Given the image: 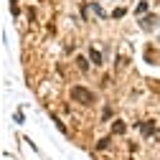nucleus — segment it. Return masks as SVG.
Returning a JSON list of instances; mask_svg holds the SVG:
<instances>
[{
  "mask_svg": "<svg viewBox=\"0 0 160 160\" xmlns=\"http://www.w3.org/2000/svg\"><path fill=\"white\" fill-rule=\"evenodd\" d=\"M71 99L76 104H94V94L87 87H71Z\"/></svg>",
  "mask_w": 160,
  "mask_h": 160,
  "instance_id": "1",
  "label": "nucleus"
},
{
  "mask_svg": "<svg viewBox=\"0 0 160 160\" xmlns=\"http://www.w3.org/2000/svg\"><path fill=\"white\" fill-rule=\"evenodd\" d=\"M140 26H142L145 31L155 28V26H158V15H148V18H142V21H140Z\"/></svg>",
  "mask_w": 160,
  "mask_h": 160,
  "instance_id": "2",
  "label": "nucleus"
},
{
  "mask_svg": "<svg viewBox=\"0 0 160 160\" xmlns=\"http://www.w3.org/2000/svg\"><path fill=\"white\" fill-rule=\"evenodd\" d=\"M125 130H127V125L122 122V119H114V122H112V132L114 135H125Z\"/></svg>",
  "mask_w": 160,
  "mask_h": 160,
  "instance_id": "3",
  "label": "nucleus"
},
{
  "mask_svg": "<svg viewBox=\"0 0 160 160\" xmlns=\"http://www.w3.org/2000/svg\"><path fill=\"white\" fill-rule=\"evenodd\" d=\"M89 58H92V64H94V66L102 64V53H99L97 48H89Z\"/></svg>",
  "mask_w": 160,
  "mask_h": 160,
  "instance_id": "4",
  "label": "nucleus"
},
{
  "mask_svg": "<svg viewBox=\"0 0 160 160\" xmlns=\"http://www.w3.org/2000/svg\"><path fill=\"white\" fill-rule=\"evenodd\" d=\"M140 130H142L145 137H150V135L155 132V122H142V127H140Z\"/></svg>",
  "mask_w": 160,
  "mask_h": 160,
  "instance_id": "5",
  "label": "nucleus"
},
{
  "mask_svg": "<svg viewBox=\"0 0 160 160\" xmlns=\"http://www.w3.org/2000/svg\"><path fill=\"white\" fill-rule=\"evenodd\" d=\"M76 64H79V69H82V71H89V64H87V58H76Z\"/></svg>",
  "mask_w": 160,
  "mask_h": 160,
  "instance_id": "6",
  "label": "nucleus"
},
{
  "mask_svg": "<svg viewBox=\"0 0 160 160\" xmlns=\"http://www.w3.org/2000/svg\"><path fill=\"white\" fill-rule=\"evenodd\" d=\"M145 10H148V3H145V0H142V3H140V5H137V15H142Z\"/></svg>",
  "mask_w": 160,
  "mask_h": 160,
  "instance_id": "7",
  "label": "nucleus"
},
{
  "mask_svg": "<svg viewBox=\"0 0 160 160\" xmlns=\"http://www.w3.org/2000/svg\"><path fill=\"white\" fill-rule=\"evenodd\" d=\"M92 10H94L97 15H104V10H102V8H99V3H92Z\"/></svg>",
  "mask_w": 160,
  "mask_h": 160,
  "instance_id": "8",
  "label": "nucleus"
},
{
  "mask_svg": "<svg viewBox=\"0 0 160 160\" xmlns=\"http://www.w3.org/2000/svg\"><path fill=\"white\" fill-rule=\"evenodd\" d=\"M107 148H109V140H102V142L97 145V150H107Z\"/></svg>",
  "mask_w": 160,
  "mask_h": 160,
  "instance_id": "9",
  "label": "nucleus"
},
{
  "mask_svg": "<svg viewBox=\"0 0 160 160\" xmlns=\"http://www.w3.org/2000/svg\"><path fill=\"white\" fill-rule=\"evenodd\" d=\"M112 15H114V18H122V15H125V8H117V10L112 13Z\"/></svg>",
  "mask_w": 160,
  "mask_h": 160,
  "instance_id": "10",
  "label": "nucleus"
},
{
  "mask_svg": "<svg viewBox=\"0 0 160 160\" xmlns=\"http://www.w3.org/2000/svg\"><path fill=\"white\" fill-rule=\"evenodd\" d=\"M109 114H112V109H109V107H104V112H102V119H109Z\"/></svg>",
  "mask_w": 160,
  "mask_h": 160,
  "instance_id": "11",
  "label": "nucleus"
}]
</instances>
